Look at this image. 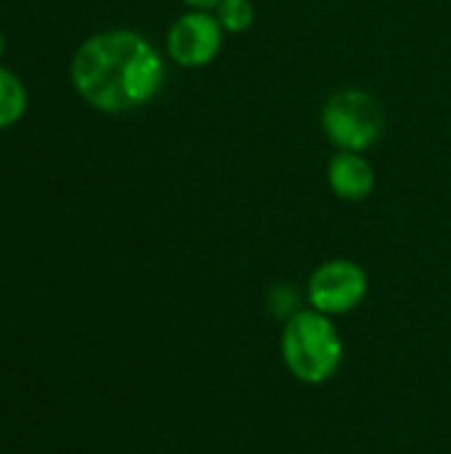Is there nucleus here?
I'll list each match as a JSON object with an SVG mask.
<instances>
[{"label": "nucleus", "mask_w": 451, "mask_h": 454, "mask_svg": "<svg viewBox=\"0 0 451 454\" xmlns=\"http://www.w3.org/2000/svg\"><path fill=\"white\" fill-rule=\"evenodd\" d=\"M268 309L274 317H282V319H290L295 311H300V303H298V293L290 287V285H276L268 295Z\"/></svg>", "instance_id": "9"}, {"label": "nucleus", "mask_w": 451, "mask_h": 454, "mask_svg": "<svg viewBox=\"0 0 451 454\" xmlns=\"http://www.w3.org/2000/svg\"><path fill=\"white\" fill-rule=\"evenodd\" d=\"M167 77L159 48L136 29H104L77 45L69 61L74 93L104 114H128L157 98Z\"/></svg>", "instance_id": "1"}, {"label": "nucleus", "mask_w": 451, "mask_h": 454, "mask_svg": "<svg viewBox=\"0 0 451 454\" xmlns=\"http://www.w3.org/2000/svg\"><path fill=\"white\" fill-rule=\"evenodd\" d=\"M27 104H29L27 85L21 82L19 74H13L8 67L0 64V130L13 128L24 117Z\"/></svg>", "instance_id": "7"}, {"label": "nucleus", "mask_w": 451, "mask_h": 454, "mask_svg": "<svg viewBox=\"0 0 451 454\" xmlns=\"http://www.w3.org/2000/svg\"><path fill=\"white\" fill-rule=\"evenodd\" d=\"M3 51H5V37H3V32H0V56H3Z\"/></svg>", "instance_id": "11"}, {"label": "nucleus", "mask_w": 451, "mask_h": 454, "mask_svg": "<svg viewBox=\"0 0 451 454\" xmlns=\"http://www.w3.org/2000/svg\"><path fill=\"white\" fill-rule=\"evenodd\" d=\"M369 293L364 266L351 258H330L319 263L306 282V301L327 317H346L356 311Z\"/></svg>", "instance_id": "4"}, {"label": "nucleus", "mask_w": 451, "mask_h": 454, "mask_svg": "<svg viewBox=\"0 0 451 454\" xmlns=\"http://www.w3.org/2000/svg\"><path fill=\"white\" fill-rule=\"evenodd\" d=\"M223 27L213 11L186 8L165 35V51L181 69H202L215 61L223 48Z\"/></svg>", "instance_id": "5"}, {"label": "nucleus", "mask_w": 451, "mask_h": 454, "mask_svg": "<svg viewBox=\"0 0 451 454\" xmlns=\"http://www.w3.org/2000/svg\"><path fill=\"white\" fill-rule=\"evenodd\" d=\"M186 8H199V11H215L221 0H181Z\"/></svg>", "instance_id": "10"}, {"label": "nucleus", "mask_w": 451, "mask_h": 454, "mask_svg": "<svg viewBox=\"0 0 451 454\" xmlns=\"http://www.w3.org/2000/svg\"><path fill=\"white\" fill-rule=\"evenodd\" d=\"M215 19L223 27L226 35H242L255 21V5L253 0H221L215 5Z\"/></svg>", "instance_id": "8"}, {"label": "nucleus", "mask_w": 451, "mask_h": 454, "mask_svg": "<svg viewBox=\"0 0 451 454\" xmlns=\"http://www.w3.org/2000/svg\"><path fill=\"white\" fill-rule=\"evenodd\" d=\"M327 184L338 200L362 202L375 192L377 176L364 152L338 149L327 162Z\"/></svg>", "instance_id": "6"}, {"label": "nucleus", "mask_w": 451, "mask_h": 454, "mask_svg": "<svg viewBox=\"0 0 451 454\" xmlns=\"http://www.w3.org/2000/svg\"><path fill=\"white\" fill-rule=\"evenodd\" d=\"M322 130L335 149L367 152L385 133L383 104L364 88H340L322 106Z\"/></svg>", "instance_id": "3"}, {"label": "nucleus", "mask_w": 451, "mask_h": 454, "mask_svg": "<svg viewBox=\"0 0 451 454\" xmlns=\"http://www.w3.org/2000/svg\"><path fill=\"white\" fill-rule=\"evenodd\" d=\"M279 354L295 380L306 386H322L340 372L346 343L335 319L308 306L284 319Z\"/></svg>", "instance_id": "2"}]
</instances>
